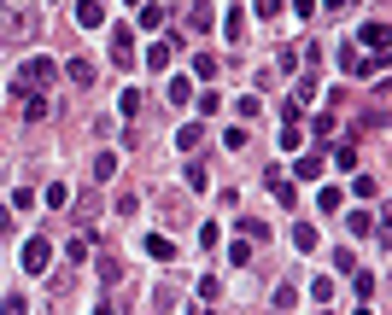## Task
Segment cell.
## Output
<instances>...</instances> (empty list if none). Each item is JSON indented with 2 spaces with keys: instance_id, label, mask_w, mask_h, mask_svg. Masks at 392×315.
<instances>
[{
  "instance_id": "obj_3",
  "label": "cell",
  "mask_w": 392,
  "mask_h": 315,
  "mask_svg": "<svg viewBox=\"0 0 392 315\" xmlns=\"http://www.w3.org/2000/svg\"><path fill=\"white\" fill-rule=\"evenodd\" d=\"M340 71H346V76H369V71L386 76V59H363V47L351 41V47H340Z\"/></svg>"
},
{
  "instance_id": "obj_38",
  "label": "cell",
  "mask_w": 392,
  "mask_h": 315,
  "mask_svg": "<svg viewBox=\"0 0 392 315\" xmlns=\"http://www.w3.org/2000/svg\"><path fill=\"white\" fill-rule=\"evenodd\" d=\"M94 315H111V304H100V309H94Z\"/></svg>"
},
{
  "instance_id": "obj_39",
  "label": "cell",
  "mask_w": 392,
  "mask_h": 315,
  "mask_svg": "<svg viewBox=\"0 0 392 315\" xmlns=\"http://www.w3.org/2000/svg\"><path fill=\"white\" fill-rule=\"evenodd\" d=\"M357 315H374V309H369V304H363V309H357Z\"/></svg>"
},
{
  "instance_id": "obj_16",
  "label": "cell",
  "mask_w": 392,
  "mask_h": 315,
  "mask_svg": "<svg viewBox=\"0 0 392 315\" xmlns=\"http://www.w3.org/2000/svg\"><path fill=\"white\" fill-rule=\"evenodd\" d=\"M100 18H106V12H100V0H76V24H83V29H94Z\"/></svg>"
},
{
  "instance_id": "obj_36",
  "label": "cell",
  "mask_w": 392,
  "mask_h": 315,
  "mask_svg": "<svg viewBox=\"0 0 392 315\" xmlns=\"http://www.w3.org/2000/svg\"><path fill=\"white\" fill-rule=\"evenodd\" d=\"M29 304H24V298H0V315H24Z\"/></svg>"
},
{
  "instance_id": "obj_6",
  "label": "cell",
  "mask_w": 392,
  "mask_h": 315,
  "mask_svg": "<svg viewBox=\"0 0 392 315\" xmlns=\"http://www.w3.org/2000/svg\"><path fill=\"white\" fill-rule=\"evenodd\" d=\"M12 94H18V117L24 123H41L47 111H53V105H47V94H36V88H12Z\"/></svg>"
},
{
  "instance_id": "obj_4",
  "label": "cell",
  "mask_w": 392,
  "mask_h": 315,
  "mask_svg": "<svg viewBox=\"0 0 392 315\" xmlns=\"http://www.w3.org/2000/svg\"><path fill=\"white\" fill-rule=\"evenodd\" d=\"M111 64H118V71H135V29L129 24L111 29Z\"/></svg>"
},
{
  "instance_id": "obj_5",
  "label": "cell",
  "mask_w": 392,
  "mask_h": 315,
  "mask_svg": "<svg viewBox=\"0 0 392 315\" xmlns=\"http://www.w3.org/2000/svg\"><path fill=\"white\" fill-rule=\"evenodd\" d=\"M24 269H29V274H47V269H53V240H41V234L29 240V245H24Z\"/></svg>"
},
{
  "instance_id": "obj_2",
  "label": "cell",
  "mask_w": 392,
  "mask_h": 315,
  "mask_svg": "<svg viewBox=\"0 0 392 315\" xmlns=\"http://www.w3.org/2000/svg\"><path fill=\"white\" fill-rule=\"evenodd\" d=\"M53 76H59V59H47V53H29L12 88H36V94H47V82H53Z\"/></svg>"
},
{
  "instance_id": "obj_24",
  "label": "cell",
  "mask_w": 392,
  "mask_h": 315,
  "mask_svg": "<svg viewBox=\"0 0 392 315\" xmlns=\"http://www.w3.org/2000/svg\"><path fill=\"white\" fill-rule=\"evenodd\" d=\"M217 298H223V280L205 274V280H200V304H217Z\"/></svg>"
},
{
  "instance_id": "obj_20",
  "label": "cell",
  "mask_w": 392,
  "mask_h": 315,
  "mask_svg": "<svg viewBox=\"0 0 392 315\" xmlns=\"http://www.w3.org/2000/svg\"><path fill=\"white\" fill-rule=\"evenodd\" d=\"M193 99V82L188 76H170V105H188Z\"/></svg>"
},
{
  "instance_id": "obj_33",
  "label": "cell",
  "mask_w": 392,
  "mask_h": 315,
  "mask_svg": "<svg viewBox=\"0 0 392 315\" xmlns=\"http://www.w3.org/2000/svg\"><path fill=\"white\" fill-rule=\"evenodd\" d=\"M240 234H246V240H270V222H252L246 217V222H240Z\"/></svg>"
},
{
  "instance_id": "obj_9",
  "label": "cell",
  "mask_w": 392,
  "mask_h": 315,
  "mask_svg": "<svg viewBox=\"0 0 392 315\" xmlns=\"http://www.w3.org/2000/svg\"><path fill=\"white\" fill-rule=\"evenodd\" d=\"M94 222H100V198L83 193V205H76V228H83V234H94Z\"/></svg>"
},
{
  "instance_id": "obj_22",
  "label": "cell",
  "mask_w": 392,
  "mask_h": 315,
  "mask_svg": "<svg viewBox=\"0 0 392 315\" xmlns=\"http://www.w3.org/2000/svg\"><path fill=\"white\" fill-rule=\"evenodd\" d=\"M316 205H322V217H334V210L346 205V193H340V187H322V198H316Z\"/></svg>"
},
{
  "instance_id": "obj_10",
  "label": "cell",
  "mask_w": 392,
  "mask_h": 315,
  "mask_svg": "<svg viewBox=\"0 0 392 315\" xmlns=\"http://www.w3.org/2000/svg\"><path fill=\"white\" fill-rule=\"evenodd\" d=\"M211 24H217L211 0H188V29H211Z\"/></svg>"
},
{
  "instance_id": "obj_28",
  "label": "cell",
  "mask_w": 392,
  "mask_h": 315,
  "mask_svg": "<svg viewBox=\"0 0 392 315\" xmlns=\"http://www.w3.org/2000/svg\"><path fill=\"white\" fill-rule=\"evenodd\" d=\"M47 205L64 210V205H71V187H64V181H53V187H47Z\"/></svg>"
},
{
  "instance_id": "obj_15",
  "label": "cell",
  "mask_w": 392,
  "mask_h": 315,
  "mask_svg": "<svg viewBox=\"0 0 392 315\" xmlns=\"http://www.w3.org/2000/svg\"><path fill=\"white\" fill-rule=\"evenodd\" d=\"M146 71H170V41H153V47H146Z\"/></svg>"
},
{
  "instance_id": "obj_8",
  "label": "cell",
  "mask_w": 392,
  "mask_h": 315,
  "mask_svg": "<svg viewBox=\"0 0 392 315\" xmlns=\"http://www.w3.org/2000/svg\"><path fill=\"white\" fill-rule=\"evenodd\" d=\"M205 146V123H182L176 129V152H200Z\"/></svg>"
},
{
  "instance_id": "obj_35",
  "label": "cell",
  "mask_w": 392,
  "mask_h": 315,
  "mask_svg": "<svg viewBox=\"0 0 392 315\" xmlns=\"http://www.w3.org/2000/svg\"><path fill=\"white\" fill-rule=\"evenodd\" d=\"M351 274H357V298H374V274L369 269H351Z\"/></svg>"
},
{
  "instance_id": "obj_17",
  "label": "cell",
  "mask_w": 392,
  "mask_h": 315,
  "mask_svg": "<svg viewBox=\"0 0 392 315\" xmlns=\"http://www.w3.org/2000/svg\"><path fill=\"white\" fill-rule=\"evenodd\" d=\"M234 117H240V123H258V117H264V105H258V94L234 99Z\"/></svg>"
},
{
  "instance_id": "obj_19",
  "label": "cell",
  "mask_w": 392,
  "mask_h": 315,
  "mask_svg": "<svg viewBox=\"0 0 392 315\" xmlns=\"http://www.w3.org/2000/svg\"><path fill=\"white\" fill-rule=\"evenodd\" d=\"M164 18H170L164 6H141V12H135V24H141V29H164Z\"/></svg>"
},
{
  "instance_id": "obj_25",
  "label": "cell",
  "mask_w": 392,
  "mask_h": 315,
  "mask_svg": "<svg viewBox=\"0 0 392 315\" xmlns=\"http://www.w3.org/2000/svg\"><path fill=\"white\" fill-rule=\"evenodd\" d=\"M322 158H328V152H322V146H316V152H310V158H299V175L310 181V175H322Z\"/></svg>"
},
{
  "instance_id": "obj_29",
  "label": "cell",
  "mask_w": 392,
  "mask_h": 315,
  "mask_svg": "<svg viewBox=\"0 0 392 315\" xmlns=\"http://www.w3.org/2000/svg\"><path fill=\"white\" fill-rule=\"evenodd\" d=\"M217 71H223V64H217V59H211V53H200V59H193V76H205V82H211V76H217Z\"/></svg>"
},
{
  "instance_id": "obj_14",
  "label": "cell",
  "mask_w": 392,
  "mask_h": 315,
  "mask_svg": "<svg viewBox=\"0 0 392 315\" xmlns=\"http://www.w3.org/2000/svg\"><path fill=\"white\" fill-rule=\"evenodd\" d=\"M94 269H100V280L111 286V280H123V257H111V251H100V257H94Z\"/></svg>"
},
{
  "instance_id": "obj_1",
  "label": "cell",
  "mask_w": 392,
  "mask_h": 315,
  "mask_svg": "<svg viewBox=\"0 0 392 315\" xmlns=\"http://www.w3.org/2000/svg\"><path fill=\"white\" fill-rule=\"evenodd\" d=\"M36 36H41V18L29 6H6V12H0V41H6V47H29Z\"/></svg>"
},
{
  "instance_id": "obj_31",
  "label": "cell",
  "mask_w": 392,
  "mask_h": 315,
  "mask_svg": "<svg viewBox=\"0 0 392 315\" xmlns=\"http://www.w3.org/2000/svg\"><path fill=\"white\" fill-rule=\"evenodd\" d=\"M223 29H228V41H240V29H246V24H240V12H234V6L223 12Z\"/></svg>"
},
{
  "instance_id": "obj_37",
  "label": "cell",
  "mask_w": 392,
  "mask_h": 315,
  "mask_svg": "<svg viewBox=\"0 0 392 315\" xmlns=\"http://www.w3.org/2000/svg\"><path fill=\"white\" fill-rule=\"evenodd\" d=\"M340 6H346V0H322V12H340Z\"/></svg>"
},
{
  "instance_id": "obj_7",
  "label": "cell",
  "mask_w": 392,
  "mask_h": 315,
  "mask_svg": "<svg viewBox=\"0 0 392 315\" xmlns=\"http://www.w3.org/2000/svg\"><path fill=\"white\" fill-rule=\"evenodd\" d=\"M357 47H369L374 59H386V18H369L363 29H357Z\"/></svg>"
},
{
  "instance_id": "obj_32",
  "label": "cell",
  "mask_w": 392,
  "mask_h": 315,
  "mask_svg": "<svg viewBox=\"0 0 392 315\" xmlns=\"http://www.w3.org/2000/svg\"><path fill=\"white\" fill-rule=\"evenodd\" d=\"M310 298H316V304H328V298H334V280H328V274H316V286H310Z\"/></svg>"
},
{
  "instance_id": "obj_11",
  "label": "cell",
  "mask_w": 392,
  "mask_h": 315,
  "mask_svg": "<svg viewBox=\"0 0 392 315\" xmlns=\"http://www.w3.org/2000/svg\"><path fill=\"white\" fill-rule=\"evenodd\" d=\"M64 71H71V82H76V88H94V76H100L88 59H64Z\"/></svg>"
},
{
  "instance_id": "obj_12",
  "label": "cell",
  "mask_w": 392,
  "mask_h": 315,
  "mask_svg": "<svg viewBox=\"0 0 392 315\" xmlns=\"http://www.w3.org/2000/svg\"><path fill=\"white\" fill-rule=\"evenodd\" d=\"M94 245H100V234H76L71 245H64V257H71V263H88V251H94Z\"/></svg>"
},
{
  "instance_id": "obj_18",
  "label": "cell",
  "mask_w": 392,
  "mask_h": 315,
  "mask_svg": "<svg viewBox=\"0 0 392 315\" xmlns=\"http://www.w3.org/2000/svg\"><path fill=\"white\" fill-rule=\"evenodd\" d=\"M293 245H299V251H316V245H322V234H316L310 222H299V228H293Z\"/></svg>"
},
{
  "instance_id": "obj_40",
  "label": "cell",
  "mask_w": 392,
  "mask_h": 315,
  "mask_svg": "<svg viewBox=\"0 0 392 315\" xmlns=\"http://www.w3.org/2000/svg\"><path fill=\"white\" fill-rule=\"evenodd\" d=\"M316 315H328V304H322V309H316Z\"/></svg>"
},
{
  "instance_id": "obj_21",
  "label": "cell",
  "mask_w": 392,
  "mask_h": 315,
  "mask_svg": "<svg viewBox=\"0 0 392 315\" xmlns=\"http://www.w3.org/2000/svg\"><path fill=\"white\" fill-rule=\"evenodd\" d=\"M316 88H322V76H316V71H304V76H299V88H293V99H299V105H304V99L316 94Z\"/></svg>"
},
{
  "instance_id": "obj_34",
  "label": "cell",
  "mask_w": 392,
  "mask_h": 315,
  "mask_svg": "<svg viewBox=\"0 0 392 315\" xmlns=\"http://www.w3.org/2000/svg\"><path fill=\"white\" fill-rule=\"evenodd\" d=\"M334 269H340V274H351V269H357V251H346V245H340V251H334Z\"/></svg>"
},
{
  "instance_id": "obj_26",
  "label": "cell",
  "mask_w": 392,
  "mask_h": 315,
  "mask_svg": "<svg viewBox=\"0 0 392 315\" xmlns=\"http://www.w3.org/2000/svg\"><path fill=\"white\" fill-rule=\"evenodd\" d=\"M252 6H258V18H270V24H275V18L287 12V0H252Z\"/></svg>"
},
{
  "instance_id": "obj_27",
  "label": "cell",
  "mask_w": 392,
  "mask_h": 315,
  "mask_svg": "<svg viewBox=\"0 0 392 315\" xmlns=\"http://www.w3.org/2000/svg\"><path fill=\"white\" fill-rule=\"evenodd\" d=\"M228 263H234V269H246V263H252V245L234 240V245H228Z\"/></svg>"
},
{
  "instance_id": "obj_30",
  "label": "cell",
  "mask_w": 392,
  "mask_h": 315,
  "mask_svg": "<svg viewBox=\"0 0 392 315\" xmlns=\"http://www.w3.org/2000/svg\"><path fill=\"white\" fill-rule=\"evenodd\" d=\"M275 71H299V47H281V53H275Z\"/></svg>"
},
{
  "instance_id": "obj_13",
  "label": "cell",
  "mask_w": 392,
  "mask_h": 315,
  "mask_svg": "<svg viewBox=\"0 0 392 315\" xmlns=\"http://www.w3.org/2000/svg\"><path fill=\"white\" fill-rule=\"evenodd\" d=\"M146 257H153V263H176V245L164 234H146Z\"/></svg>"
},
{
  "instance_id": "obj_23",
  "label": "cell",
  "mask_w": 392,
  "mask_h": 315,
  "mask_svg": "<svg viewBox=\"0 0 392 315\" xmlns=\"http://www.w3.org/2000/svg\"><path fill=\"white\" fill-rule=\"evenodd\" d=\"M106 175H118V152H100V158H94V181H106Z\"/></svg>"
}]
</instances>
